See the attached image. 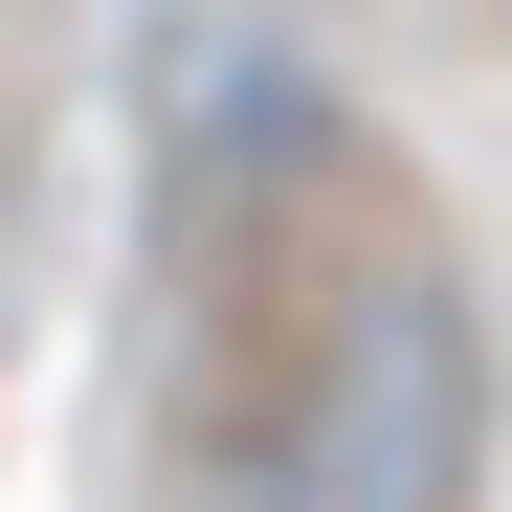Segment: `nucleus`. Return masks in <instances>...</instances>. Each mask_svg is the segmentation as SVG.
Here are the masks:
<instances>
[{
  "label": "nucleus",
  "instance_id": "f257e3e1",
  "mask_svg": "<svg viewBox=\"0 0 512 512\" xmlns=\"http://www.w3.org/2000/svg\"><path fill=\"white\" fill-rule=\"evenodd\" d=\"M468 490H490V290L446 245H357V290L290 312L179 446V512H468Z\"/></svg>",
  "mask_w": 512,
  "mask_h": 512
}]
</instances>
